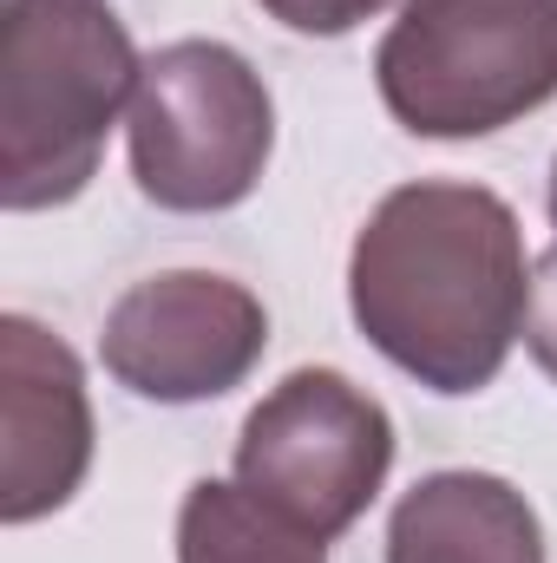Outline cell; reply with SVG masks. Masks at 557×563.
Returning a JSON list of instances; mask_svg holds the SVG:
<instances>
[{
	"label": "cell",
	"instance_id": "cell-6",
	"mask_svg": "<svg viewBox=\"0 0 557 563\" xmlns=\"http://www.w3.org/2000/svg\"><path fill=\"white\" fill-rule=\"evenodd\" d=\"M270 347L263 301L210 269H164L132 282L99 334L106 374L157 407H197L250 380Z\"/></svg>",
	"mask_w": 557,
	"mask_h": 563
},
{
	"label": "cell",
	"instance_id": "cell-11",
	"mask_svg": "<svg viewBox=\"0 0 557 563\" xmlns=\"http://www.w3.org/2000/svg\"><path fill=\"white\" fill-rule=\"evenodd\" d=\"M525 347L557 380V250L532 263V301H525Z\"/></svg>",
	"mask_w": 557,
	"mask_h": 563
},
{
	"label": "cell",
	"instance_id": "cell-8",
	"mask_svg": "<svg viewBox=\"0 0 557 563\" xmlns=\"http://www.w3.org/2000/svg\"><path fill=\"white\" fill-rule=\"evenodd\" d=\"M387 563H545V531L499 472H433L387 518Z\"/></svg>",
	"mask_w": 557,
	"mask_h": 563
},
{
	"label": "cell",
	"instance_id": "cell-1",
	"mask_svg": "<svg viewBox=\"0 0 557 563\" xmlns=\"http://www.w3.org/2000/svg\"><path fill=\"white\" fill-rule=\"evenodd\" d=\"M525 236L499 190L419 177L374 203L348 256L354 328L426 394H479L525 334Z\"/></svg>",
	"mask_w": 557,
	"mask_h": 563
},
{
	"label": "cell",
	"instance_id": "cell-2",
	"mask_svg": "<svg viewBox=\"0 0 557 563\" xmlns=\"http://www.w3.org/2000/svg\"><path fill=\"white\" fill-rule=\"evenodd\" d=\"M139 53L106 0H7L0 46V203H73L139 92Z\"/></svg>",
	"mask_w": 557,
	"mask_h": 563
},
{
	"label": "cell",
	"instance_id": "cell-4",
	"mask_svg": "<svg viewBox=\"0 0 557 563\" xmlns=\"http://www.w3.org/2000/svg\"><path fill=\"white\" fill-rule=\"evenodd\" d=\"M132 177L157 210H237L270 164L276 106L263 73L223 40H171L139 66Z\"/></svg>",
	"mask_w": 557,
	"mask_h": 563
},
{
	"label": "cell",
	"instance_id": "cell-5",
	"mask_svg": "<svg viewBox=\"0 0 557 563\" xmlns=\"http://www.w3.org/2000/svg\"><path fill=\"white\" fill-rule=\"evenodd\" d=\"M394 472L387 407L335 367H302L256 400L237 439V485L308 538H341Z\"/></svg>",
	"mask_w": 557,
	"mask_h": 563
},
{
	"label": "cell",
	"instance_id": "cell-9",
	"mask_svg": "<svg viewBox=\"0 0 557 563\" xmlns=\"http://www.w3.org/2000/svg\"><path fill=\"white\" fill-rule=\"evenodd\" d=\"M177 563H328V544L243 485L197 478L177 505Z\"/></svg>",
	"mask_w": 557,
	"mask_h": 563
},
{
	"label": "cell",
	"instance_id": "cell-10",
	"mask_svg": "<svg viewBox=\"0 0 557 563\" xmlns=\"http://www.w3.org/2000/svg\"><path fill=\"white\" fill-rule=\"evenodd\" d=\"M381 7L394 0H263V13L282 20L288 33H315V40H335V33H354L361 20H374Z\"/></svg>",
	"mask_w": 557,
	"mask_h": 563
},
{
	"label": "cell",
	"instance_id": "cell-3",
	"mask_svg": "<svg viewBox=\"0 0 557 563\" xmlns=\"http://www.w3.org/2000/svg\"><path fill=\"white\" fill-rule=\"evenodd\" d=\"M374 86L414 139H492L557 99V0H401Z\"/></svg>",
	"mask_w": 557,
	"mask_h": 563
},
{
	"label": "cell",
	"instance_id": "cell-7",
	"mask_svg": "<svg viewBox=\"0 0 557 563\" xmlns=\"http://www.w3.org/2000/svg\"><path fill=\"white\" fill-rule=\"evenodd\" d=\"M92 465L79 354L33 314H0V525L59 511Z\"/></svg>",
	"mask_w": 557,
	"mask_h": 563
},
{
	"label": "cell",
	"instance_id": "cell-12",
	"mask_svg": "<svg viewBox=\"0 0 557 563\" xmlns=\"http://www.w3.org/2000/svg\"><path fill=\"white\" fill-rule=\"evenodd\" d=\"M551 223H557V164H551Z\"/></svg>",
	"mask_w": 557,
	"mask_h": 563
}]
</instances>
